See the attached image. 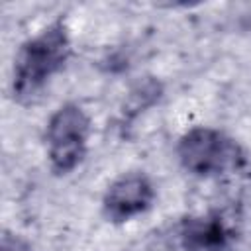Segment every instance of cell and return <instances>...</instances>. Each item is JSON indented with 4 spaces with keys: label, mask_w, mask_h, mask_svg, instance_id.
<instances>
[{
    "label": "cell",
    "mask_w": 251,
    "mask_h": 251,
    "mask_svg": "<svg viewBox=\"0 0 251 251\" xmlns=\"http://www.w3.org/2000/svg\"><path fill=\"white\" fill-rule=\"evenodd\" d=\"M71 33L63 20H55L27 37L18 47L12 65L10 86L14 100H33L45 88L51 76L65 67L71 57Z\"/></svg>",
    "instance_id": "6da1fadb"
},
{
    "label": "cell",
    "mask_w": 251,
    "mask_h": 251,
    "mask_svg": "<svg viewBox=\"0 0 251 251\" xmlns=\"http://www.w3.org/2000/svg\"><path fill=\"white\" fill-rule=\"evenodd\" d=\"M90 118L75 102L59 106L47 120L45 143L49 167L57 175L73 173L86 155Z\"/></svg>",
    "instance_id": "7a4b0ae2"
},
{
    "label": "cell",
    "mask_w": 251,
    "mask_h": 251,
    "mask_svg": "<svg viewBox=\"0 0 251 251\" xmlns=\"http://www.w3.org/2000/svg\"><path fill=\"white\" fill-rule=\"evenodd\" d=\"M176 155L180 165L196 176H214L243 165L239 145L220 129L206 126L188 129L178 139Z\"/></svg>",
    "instance_id": "3957f363"
},
{
    "label": "cell",
    "mask_w": 251,
    "mask_h": 251,
    "mask_svg": "<svg viewBox=\"0 0 251 251\" xmlns=\"http://www.w3.org/2000/svg\"><path fill=\"white\" fill-rule=\"evenodd\" d=\"M155 200V188L143 173H124L110 182L102 198V212L110 222L124 224L145 214Z\"/></svg>",
    "instance_id": "277c9868"
},
{
    "label": "cell",
    "mask_w": 251,
    "mask_h": 251,
    "mask_svg": "<svg viewBox=\"0 0 251 251\" xmlns=\"http://www.w3.org/2000/svg\"><path fill=\"white\" fill-rule=\"evenodd\" d=\"M229 229L218 216H192L182 220L178 239L186 251H220L229 239Z\"/></svg>",
    "instance_id": "5b68a950"
},
{
    "label": "cell",
    "mask_w": 251,
    "mask_h": 251,
    "mask_svg": "<svg viewBox=\"0 0 251 251\" xmlns=\"http://www.w3.org/2000/svg\"><path fill=\"white\" fill-rule=\"evenodd\" d=\"M163 98V84L155 76H143L139 78L129 92L126 94L124 106H122V116L126 122L135 120L139 114L155 106Z\"/></svg>",
    "instance_id": "8992f818"
},
{
    "label": "cell",
    "mask_w": 251,
    "mask_h": 251,
    "mask_svg": "<svg viewBox=\"0 0 251 251\" xmlns=\"http://www.w3.org/2000/svg\"><path fill=\"white\" fill-rule=\"evenodd\" d=\"M0 251H29V247L20 237H16L12 233H4L2 243H0Z\"/></svg>",
    "instance_id": "52a82bcc"
}]
</instances>
